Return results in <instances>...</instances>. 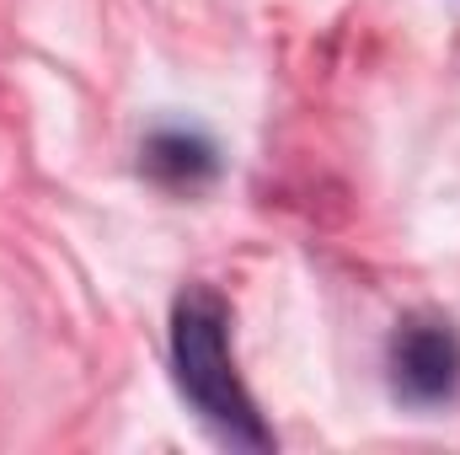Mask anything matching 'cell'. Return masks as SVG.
Returning a JSON list of instances; mask_svg holds the SVG:
<instances>
[{
    "instance_id": "obj_3",
    "label": "cell",
    "mask_w": 460,
    "mask_h": 455,
    "mask_svg": "<svg viewBox=\"0 0 460 455\" xmlns=\"http://www.w3.org/2000/svg\"><path fill=\"white\" fill-rule=\"evenodd\" d=\"M139 166H145L150 183L177 188V193H193V188H204V183L220 177V150H215L209 134H199L188 123H166V129H155L139 145Z\"/></svg>"
},
{
    "instance_id": "obj_1",
    "label": "cell",
    "mask_w": 460,
    "mask_h": 455,
    "mask_svg": "<svg viewBox=\"0 0 460 455\" xmlns=\"http://www.w3.org/2000/svg\"><path fill=\"white\" fill-rule=\"evenodd\" d=\"M172 380L199 424L230 451H273V429L262 424L252 391L230 359V306L209 284H188L172 300Z\"/></svg>"
},
{
    "instance_id": "obj_2",
    "label": "cell",
    "mask_w": 460,
    "mask_h": 455,
    "mask_svg": "<svg viewBox=\"0 0 460 455\" xmlns=\"http://www.w3.org/2000/svg\"><path fill=\"white\" fill-rule=\"evenodd\" d=\"M385 370L407 407H445L460 391V333L445 317H402L385 348Z\"/></svg>"
}]
</instances>
